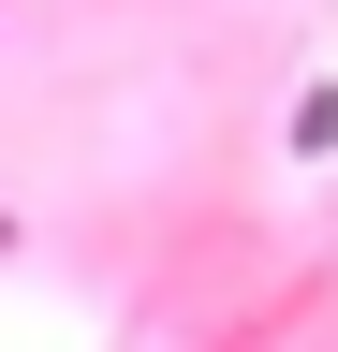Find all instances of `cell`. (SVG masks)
<instances>
[{"instance_id":"obj_1","label":"cell","mask_w":338,"mask_h":352,"mask_svg":"<svg viewBox=\"0 0 338 352\" xmlns=\"http://www.w3.org/2000/svg\"><path fill=\"white\" fill-rule=\"evenodd\" d=\"M294 162H338V88H309V103H294V132H279Z\"/></svg>"}]
</instances>
